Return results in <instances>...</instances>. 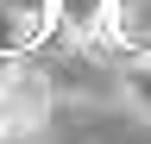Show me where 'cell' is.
<instances>
[{
	"mask_svg": "<svg viewBox=\"0 0 151 144\" xmlns=\"http://www.w3.org/2000/svg\"><path fill=\"white\" fill-rule=\"evenodd\" d=\"M38 125H44V82L6 75L0 82V144H32Z\"/></svg>",
	"mask_w": 151,
	"mask_h": 144,
	"instance_id": "obj_1",
	"label": "cell"
},
{
	"mask_svg": "<svg viewBox=\"0 0 151 144\" xmlns=\"http://www.w3.org/2000/svg\"><path fill=\"white\" fill-rule=\"evenodd\" d=\"M57 19L69 38H101L113 31V0H57Z\"/></svg>",
	"mask_w": 151,
	"mask_h": 144,
	"instance_id": "obj_2",
	"label": "cell"
},
{
	"mask_svg": "<svg viewBox=\"0 0 151 144\" xmlns=\"http://www.w3.org/2000/svg\"><path fill=\"white\" fill-rule=\"evenodd\" d=\"M120 88H126V100H132V113H139V119H151V63H132Z\"/></svg>",
	"mask_w": 151,
	"mask_h": 144,
	"instance_id": "obj_3",
	"label": "cell"
}]
</instances>
